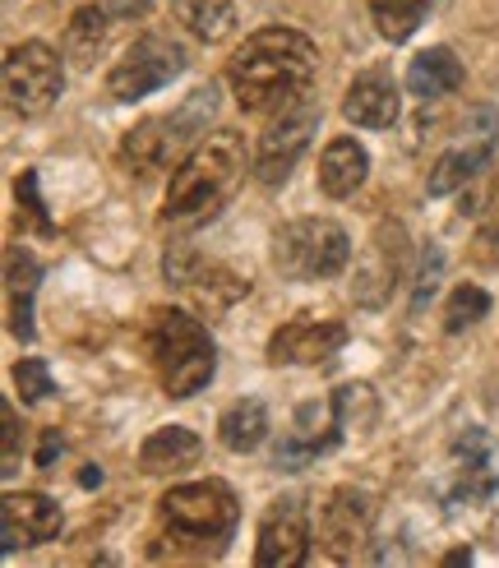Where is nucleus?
Masks as SVG:
<instances>
[{"instance_id": "obj_7", "label": "nucleus", "mask_w": 499, "mask_h": 568, "mask_svg": "<svg viewBox=\"0 0 499 568\" xmlns=\"http://www.w3.org/2000/svg\"><path fill=\"white\" fill-rule=\"evenodd\" d=\"M185 65H190V55H185L181 42L162 38V33H149V38H139L134 47H125L121 61L106 70V98L111 102H139V98L166 89L176 74H185Z\"/></svg>"}, {"instance_id": "obj_24", "label": "nucleus", "mask_w": 499, "mask_h": 568, "mask_svg": "<svg viewBox=\"0 0 499 568\" xmlns=\"http://www.w3.org/2000/svg\"><path fill=\"white\" fill-rule=\"evenodd\" d=\"M217 116V83H204L194 89L176 111H172V134H176V153L194 149L200 139H208V125Z\"/></svg>"}, {"instance_id": "obj_34", "label": "nucleus", "mask_w": 499, "mask_h": 568, "mask_svg": "<svg viewBox=\"0 0 499 568\" xmlns=\"http://www.w3.org/2000/svg\"><path fill=\"white\" fill-rule=\"evenodd\" d=\"M444 564H471V550H454V555L444 559Z\"/></svg>"}, {"instance_id": "obj_30", "label": "nucleus", "mask_w": 499, "mask_h": 568, "mask_svg": "<svg viewBox=\"0 0 499 568\" xmlns=\"http://www.w3.org/2000/svg\"><path fill=\"white\" fill-rule=\"evenodd\" d=\"M439 277H444V254L430 245V250H426V260H421V273H416V296H411V310H416V315H421L426 301L439 292Z\"/></svg>"}, {"instance_id": "obj_28", "label": "nucleus", "mask_w": 499, "mask_h": 568, "mask_svg": "<svg viewBox=\"0 0 499 568\" xmlns=\"http://www.w3.org/2000/svg\"><path fill=\"white\" fill-rule=\"evenodd\" d=\"M486 315H490V296L477 282H458L449 292V305H444V333H462L471 324H481Z\"/></svg>"}, {"instance_id": "obj_19", "label": "nucleus", "mask_w": 499, "mask_h": 568, "mask_svg": "<svg viewBox=\"0 0 499 568\" xmlns=\"http://www.w3.org/2000/svg\"><path fill=\"white\" fill-rule=\"evenodd\" d=\"M407 93L411 98H421V102H435L444 93H454L462 89V61L449 51V47H426V51H416L411 55V65H407Z\"/></svg>"}, {"instance_id": "obj_18", "label": "nucleus", "mask_w": 499, "mask_h": 568, "mask_svg": "<svg viewBox=\"0 0 499 568\" xmlns=\"http://www.w3.org/2000/svg\"><path fill=\"white\" fill-rule=\"evenodd\" d=\"M370 176V153L356 144L352 134H338L319 158V190L328 199H352Z\"/></svg>"}, {"instance_id": "obj_22", "label": "nucleus", "mask_w": 499, "mask_h": 568, "mask_svg": "<svg viewBox=\"0 0 499 568\" xmlns=\"http://www.w3.org/2000/svg\"><path fill=\"white\" fill-rule=\"evenodd\" d=\"M106 33H111V14L102 6H79L65 23V61L79 70H93L98 51L106 47Z\"/></svg>"}, {"instance_id": "obj_10", "label": "nucleus", "mask_w": 499, "mask_h": 568, "mask_svg": "<svg viewBox=\"0 0 499 568\" xmlns=\"http://www.w3.org/2000/svg\"><path fill=\"white\" fill-rule=\"evenodd\" d=\"M495 139H499V111L495 106H471L467 111V121H462V134H458V144L454 149H444L439 162L430 166V176H426V190L439 199V194H454L462 185L477 181L490 158H495Z\"/></svg>"}, {"instance_id": "obj_25", "label": "nucleus", "mask_w": 499, "mask_h": 568, "mask_svg": "<svg viewBox=\"0 0 499 568\" xmlns=\"http://www.w3.org/2000/svg\"><path fill=\"white\" fill-rule=\"evenodd\" d=\"M462 453V490L467 499H490L499 486V467H495V444L481 430H467V439L458 444Z\"/></svg>"}, {"instance_id": "obj_23", "label": "nucleus", "mask_w": 499, "mask_h": 568, "mask_svg": "<svg viewBox=\"0 0 499 568\" xmlns=\"http://www.w3.org/2000/svg\"><path fill=\"white\" fill-rule=\"evenodd\" d=\"M172 14L200 42H222L236 28V0H172Z\"/></svg>"}, {"instance_id": "obj_13", "label": "nucleus", "mask_w": 499, "mask_h": 568, "mask_svg": "<svg viewBox=\"0 0 499 568\" xmlns=\"http://www.w3.org/2000/svg\"><path fill=\"white\" fill-rule=\"evenodd\" d=\"M61 504L47 499V495H33V490H10L6 504H0V536H6V555L14 550H28V546H42V541H55L61 536Z\"/></svg>"}, {"instance_id": "obj_3", "label": "nucleus", "mask_w": 499, "mask_h": 568, "mask_svg": "<svg viewBox=\"0 0 499 568\" xmlns=\"http://www.w3.org/2000/svg\"><path fill=\"white\" fill-rule=\"evenodd\" d=\"M149 356L162 375L166 397H194L217 371V352H213L208 328L172 305H157L149 315Z\"/></svg>"}, {"instance_id": "obj_26", "label": "nucleus", "mask_w": 499, "mask_h": 568, "mask_svg": "<svg viewBox=\"0 0 499 568\" xmlns=\"http://www.w3.org/2000/svg\"><path fill=\"white\" fill-rule=\"evenodd\" d=\"M435 0H370V19H375V33L384 42H407L416 28L426 23Z\"/></svg>"}, {"instance_id": "obj_35", "label": "nucleus", "mask_w": 499, "mask_h": 568, "mask_svg": "<svg viewBox=\"0 0 499 568\" xmlns=\"http://www.w3.org/2000/svg\"><path fill=\"white\" fill-rule=\"evenodd\" d=\"M490 213H499V181H495V204H490Z\"/></svg>"}, {"instance_id": "obj_20", "label": "nucleus", "mask_w": 499, "mask_h": 568, "mask_svg": "<svg viewBox=\"0 0 499 568\" xmlns=\"http://www.w3.org/2000/svg\"><path fill=\"white\" fill-rule=\"evenodd\" d=\"M38 260L28 250H10L6 260V282H10V333L33 343V292H38Z\"/></svg>"}, {"instance_id": "obj_21", "label": "nucleus", "mask_w": 499, "mask_h": 568, "mask_svg": "<svg viewBox=\"0 0 499 568\" xmlns=\"http://www.w3.org/2000/svg\"><path fill=\"white\" fill-rule=\"evenodd\" d=\"M217 439L227 453H255L268 439V407L259 397H241L217 416Z\"/></svg>"}, {"instance_id": "obj_17", "label": "nucleus", "mask_w": 499, "mask_h": 568, "mask_svg": "<svg viewBox=\"0 0 499 568\" xmlns=\"http://www.w3.org/2000/svg\"><path fill=\"white\" fill-rule=\"evenodd\" d=\"M204 439L185 430V425H157V430L139 444V471L144 476H176L200 463Z\"/></svg>"}, {"instance_id": "obj_9", "label": "nucleus", "mask_w": 499, "mask_h": 568, "mask_svg": "<svg viewBox=\"0 0 499 568\" xmlns=\"http://www.w3.org/2000/svg\"><path fill=\"white\" fill-rule=\"evenodd\" d=\"M319 121L324 111L315 102H296L287 111H277V121L259 134L255 153H249V172H255L259 185H283L296 162L305 158V149H310V139L319 134Z\"/></svg>"}, {"instance_id": "obj_27", "label": "nucleus", "mask_w": 499, "mask_h": 568, "mask_svg": "<svg viewBox=\"0 0 499 568\" xmlns=\"http://www.w3.org/2000/svg\"><path fill=\"white\" fill-rule=\"evenodd\" d=\"M333 416H338V430L343 435H360L370 430L375 416H379V397L370 384H343L333 393Z\"/></svg>"}, {"instance_id": "obj_29", "label": "nucleus", "mask_w": 499, "mask_h": 568, "mask_svg": "<svg viewBox=\"0 0 499 568\" xmlns=\"http://www.w3.org/2000/svg\"><path fill=\"white\" fill-rule=\"evenodd\" d=\"M14 388H19L23 403H42V397H51V393H55V384H51L47 361H38V356H23V361L14 365Z\"/></svg>"}, {"instance_id": "obj_32", "label": "nucleus", "mask_w": 499, "mask_h": 568, "mask_svg": "<svg viewBox=\"0 0 499 568\" xmlns=\"http://www.w3.org/2000/svg\"><path fill=\"white\" fill-rule=\"evenodd\" d=\"M55 453H61V430H47V439H42V448H38V467H51Z\"/></svg>"}, {"instance_id": "obj_5", "label": "nucleus", "mask_w": 499, "mask_h": 568, "mask_svg": "<svg viewBox=\"0 0 499 568\" xmlns=\"http://www.w3.org/2000/svg\"><path fill=\"white\" fill-rule=\"evenodd\" d=\"M157 518L172 536H181V541L222 546L236 531L241 508L222 480H185V486H172L157 499Z\"/></svg>"}, {"instance_id": "obj_16", "label": "nucleus", "mask_w": 499, "mask_h": 568, "mask_svg": "<svg viewBox=\"0 0 499 568\" xmlns=\"http://www.w3.org/2000/svg\"><path fill=\"white\" fill-rule=\"evenodd\" d=\"M172 158H181L176 134H172V116H144L121 134V166L130 176H153Z\"/></svg>"}, {"instance_id": "obj_1", "label": "nucleus", "mask_w": 499, "mask_h": 568, "mask_svg": "<svg viewBox=\"0 0 499 568\" xmlns=\"http://www.w3.org/2000/svg\"><path fill=\"white\" fill-rule=\"evenodd\" d=\"M319 47L296 28H264L249 33L227 61V83L245 116H273L305 102V89L315 83Z\"/></svg>"}, {"instance_id": "obj_31", "label": "nucleus", "mask_w": 499, "mask_h": 568, "mask_svg": "<svg viewBox=\"0 0 499 568\" xmlns=\"http://www.w3.org/2000/svg\"><path fill=\"white\" fill-rule=\"evenodd\" d=\"M111 19H144L153 10V0H98Z\"/></svg>"}, {"instance_id": "obj_15", "label": "nucleus", "mask_w": 499, "mask_h": 568, "mask_svg": "<svg viewBox=\"0 0 499 568\" xmlns=\"http://www.w3.org/2000/svg\"><path fill=\"white\" fill-rule=\"evenodd\" d=\"M398 111H403V98H398V83L394 74H388L384 65L366 70V74H356L347 83V98H343V116L360 130H388L398 121Z\"/></svg>"}, {"instance_id": "obj_8", "label": "nucleus", "mask_w": 499, "mask_h": 568, "mask_svg": "<svg viewBox=\"0 0 499 568\" xmlns=\"http://www.w3.org/2000/svg\"><path fill=\"white\" fill-rule=\"evenodd\" d=\"M407 268H411L407 226L394 222V217H379V222H375V232H370V241H366V250H360V260H356L352 301H356V305H366V310L388 305V296L403 287Z\"/></svg>"}, {"instance_id": "obj_6", "label": "nucleus", "mask_w": 499, "mask_h": 568, "mask_svg": "<svg viewBox=\"0 0 499 568\" xmlns=\"http://www.w3.org/2000/svg\"><path fill=\"white\" fill-rule=\"evenodd\" d=\"M65 89V65H61V51H51L47 42H19L6 51V106L14 116L33 121L47 116Z\"/></svg>"}, {"instance_id": "obj_33", "label": "nucleus", "mask_w": 499, "mask_h": 568, "mask_svg": "<svg viewBox=\"0 0 499 568\" xmlns=\"http://www.w3.org/2000/svg\"><path fill=\"white\" fill-rule=\"evenodd\" d=\"M79 486H83V490H93V486H102V467H89V471H83V476H79Z\"/></svg>"}, {"instance_id": "obj_4", "label": "nucleus", "mask_w": 499, "mask_h": 568, "mask_svg": "<svg viewBox=\"0 0 499 568\" xmlns=\"http://www.w3.org/2000/svg\"><path fill=\"white\" fill-rule=\"evenodd\" d=\"M352 264V236L333 217H296L273 232V268L292 282H328Z\"/></svg>"}, {"instance_id": "obj_12", "label": "nucleus", "mask_w": 499, "mask_h": 568, "mask_svg": "<svg viewBox=\"0 0 499 568\" xmlns=\"http://www.w3.org/2000/svg\"><path fill=\"white\" fill-rule=\"evenodd\" d=\"M310 555V514L301 495H283L264 508L255 531V564L259 568H301Z\"/></svg>"}, {"instance_id": "obj_11", "label": "nucleus", "mask_w": 499, "mask_h": 568, "mask_svg": "<svg viewBox=\"0 0 499 568\" xmlns=\"http://www.w3.org/2000/svg\"><path fill=\"white\" fill-rule=\"evenodd\" d=\"M370 531H375V495L360 490V486H338L315 518V536H319V550L338 564H352L360 550L370 546Z\"/></svg>"}, {"instance_id": "obj_2", "label": "nucleus", "mask_w": 499, "mask_h": 568, "mask_svg": "<svg viewBox=\"0 0 499 568\" xmlns=\"http://www.w3.org/2000/svg\"><path fill=\"white\" fill-rule=\"evenodd\" d=\"M245 176V139L232 130H217L208 139H200L181 166L172 172V185H166V222H185V217H200L213 213L222 199L236 190V181Z\"/></svg>"}, {"instance_id": "obj_14", "label": "nucleus", "mask_w": 499, "mask_h": 568, "mask_svg": "<svg viewBox=\"0 0 499 568\" xmlns=\"http://www.w3.org/2000/svg\"><path fill=\"white\" fill-rule=\"evenodd\" d=\"M343 343H347V324L301 315L268 337V361L273 365H319L333 352H343Z\"/></svg>"}]
</instances>
